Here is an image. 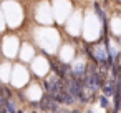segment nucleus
I'll list each match as a JSON object with an SVG mask.
<instances>
[{
    "label": "nucleus",
    "mask_w": 121,
    "mask_h": 113,
    "mask_svg": "<svg viewBox=\"0 0 121 113\" xmlns=\"http://www.w3.org/2000/svg\"><path fill=\"white\" fill-rule=\"evenodd\" d=\"M99 105H101L103 108H108V106H109V103H108V96H106V95H99Z\"/></svg>",
    "instance_id": "1"
},
{
    "label": "nucleus",
    "mask_w": 121,
    "mask_h": 113,
    "mask_svg": "<svg viewBox=\"0 0 121 113\" xmlns=\"http://www.w3.org/2000/svg\"><path fill=\"white\" fill-rule=\"evenodd\" d=\"M86 113H95V111H93V110L90 108V110H86Z\"/></svg>",
    "instance_id": "2"
},
{
    "label": "nucleus",
    "mask_w": 121,
    "mask_h": 113,
    "mask_svg": "<svg viewBox=\"0 0 121 113\" xmlns=\"http://www.w3.org/2000/svg\"><path fill=\"white\" fill-rule=\"evenodd\" d=\"M73 113H81V111H80V110H75V111H73Z\"/></svg>",
    "instance_id": "3"
}]
</instances>
